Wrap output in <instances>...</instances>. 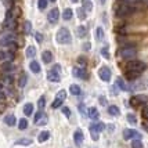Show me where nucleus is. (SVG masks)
<instances>
[{
	"instance_id": "nucleus-1",
	"label": "nucleus",
	"mask_w": 148,
	"mask_h": 148,
	"mask_svg": "<svg viewBox=\"0 0 148 148\" xmlns=\"http://www.w3.org/2000/svg\"><path fill=\"white\" fill-rule=\"evenodd\" d=\"M147 69V64L144 61H140V60H132L126 64V71L129 72H136V73H141Z\"/></svg>"
},
{
	"instance_id": "nucleus-2",
	"label": "nucleus",
	"mask_w": 148,
	"mask_h": 148,
	"mask_svg": "<svg viewBox=\"0 0 148 148\" xmlns=\"http://www.w3.org/2000/svg\"><path fill=\"white\" fill-rule=\"evenodd\" d=\"M56 39H57V42L60 45H68V43H71L72 40V36H71V32L66 29V28H60L57 31V35H56Z\"/></svg>"
},
{
	"instance_id": "nucleus-3",
	"label": "nucleus",
	"mask_w": 148,
	"mask_h": 148,
	"mask_svg": "<svg viewBox=\"0 0 148 148\" xmlns=\"http://www.w3.org/2000/svg\"><path fill=\"white\" fill-rule=\"evenodd\" d=\"M134 10L136 8L133 6H130V4H121V6L116 7L115 14H116V17H126V15L133 13Z\"/></svg>"
},
{
	"instance_id": "nucleus-4",
	"label": "nucleus",
	"mask_w": 148,
	"mask_h": 148,
	"mask_svg": "<svg viewBox=\"0 0 148 148\" xmlns=\"http://www.w3.org/2000/svg\"><path fill=\"white\" fill-rule=\"evenodd\" d=\"M136 56H137V50L134 46H126L121 50V57L125 60H134Z\"/></svg>"
},
{
	"instance_id": "nucleus-5",
	"label": "nucleus",
	"mask_w": 148,
	"mask_h": 148,
	"mask_svg": "<svg viewBox=\"0 0 148 148\" xmlns=\"http://www.w3.org/2000/svg\"><path fill=\"white\" fill-rule=\"evenodd\" d=\"M65 98H66V91H65V90H60L57 93V96H56V100L53 101L51 108H54V110L60 108V107L62 105V103L65 101Z\"/></svg>"
},
{
	"instance_id": "nucleus-6",
	"label": "nucleus",
	"mask_w": 148,
	"mask_h": 148,
	"mask_svg": "<svg viewBox=\"0 0 148 148\" xmlns=\"http://www.w3.org/2000/svg\"><path fill=\"white\" fill-rule=\"evenodd\" d=\"M14 43H15V35L14 33H6L0 38V46H3V47H10Z\"/></svg>"
},
{
	"instance_id": "nucleus-7",
	"label": "nucleus",
	"mask_w": 148,
	"mask_h": 148,
	"mask_svg": "<svg viewBox=\"0 0 148 148\" xmlns=\"http://www.w3.org/2000/svg\"><path fill=\"white\" fill-rule=\"evenodd\" d=\"M111 69L108 68V66H101L100 69H98V76H100V79L101 80H104V82H110L111 80Z\"/></svg>"
},
{
	"instance_id": "nucleus-8",
	"label": "nucleus",
	"mask_w": 148,
	"mask_h": 148,
	"mask_svg": "<svg viewBox=\"0 0 148 148\" xmlns=\"http://www.w3.org/2000/svg\"><path fill=\"white\" fill-rule=\"evenodd\" d=\"M15 25H17V22L13 18V13H11V10H8L6 14V19H4V26H6L7 29H14Z\"/></svg>"
},
{
	"instance_id": "nucleus-9",
	"label": "nucleus",
	"mask_w": 148,
	"mask_h": 148,
	"mask_svg": "<svg viewBox=\"0 0 148 148\" xmlns=\"http://www.w3.org/2000/svg\"><path fill=\"white\" fill-rule=\"evenodd\" d=\"M148 101V97L147 96H141V94H137V96L132 97L130 98V104L133 107H137V105H141V104H145Z\"/></svg>"
},
{
	"instance_id": "nucleus-10",
	"label": "nucleus",
	"mask_w": 148,
	"mask_h": 148,
	"mask_svg": "<svg viewBox=\"0 0 148 148\" xmlns=\"http://www.w3.org/2000/svg\"><path fill=\"white\" fill-rule=\"evenodd\" d=\"M33 122H35V125H38V126H43V125L47 123V116H46V114L43 111H39L38 114L35 115Z\"/></svg>"
},
{
	"instance_id": "nucleus-11",
	"label": "nucleus",
	"mask_w": 148,
	"mask_h": 148,
	"mask_svg": "<svg viewBox=\"0 0 148 148\" xmlns=\"http://www.w3.org/2000/svg\"><path fill=\"white\" fill-rule=\"evenodd\" d=\"M123 137L126 140H130V138H136V140H140L141 138V134L137 132V130H133V129H126L123 132Z\"/></svg>"
},
{
	"instance_id": "nucleus-12",
	"label": "nucleus",
	"mask_w": 148,
	"mask_h": 148,
	"mask_svg": "<svg viewBox=\"0 0 148 148\" xmlns=\"http://www.w3.org/2000/svg\"><path fill=\"white\" fill-rule=\"evenodd\" d=\"M47 18H49V22H50V24H57L58 19H60V10H58L57 7L53 8V10H50Z\"/></svg>"
},
{
	"instance_id": "nucleus-13",
	"label": "nucleus",
	"mask_w": 148,
	"mask_h": 148,
	"mask_svg": "<svg viewBox=\"0 0 148 148\" xmlns=\"http://www.w3.org/2000/svg\"><path fill=\"white\" fill-rule=\"evenodd\" d=\"M148 87V80L147 79H140L138 82L136 80V83H133V86L130 87V90H144Z\"/></svg>"
},
{
	"instance_id": "nucleus-14",
	"label": "nucleus",
	"mask_w": 148,
	"mask_h": 148,
	"mask_svg": "<svg viewBox=\"0 0 148 148\" xmlns=\"http://www.w3.org/2000/svg\"><path fill=\"white\" fill-rule=\"evenodd\" d=\"M47 80L49 82H53V83H57L61 80V76H60V73L56 72L54 69H50V71L47 72Z\"/></svg>"
},
{
	"instance_id": "nucleus-15",
	"label": "nucleus",
	"mask_w": 148,
	"mask_h": 148,
	"mask_svg": "<svg viewBox=\"0 0 148 148\" xmlns=\"http://www.w3.org/2000/svg\"><path fill=\"white\" fill-rule=\"evenodd\" d=\"M73 76L79 77V79H87V73H86V69H84V68H79V66H75V68H73Z\"/></svg>"
},
{
	"instance_id": "nucleus-16",
	"label": "nucleus",
	"mask_w": 148,
	"mask_h": 148,
	"mask_svg": "<svg viewBox=\"0 0 148 148\" xmlns=\"http://www.w3.org/2000/svg\"><path fill=\"white\" fill-rule=\"evenodd\" d=\"M83 138H84V136L82 133V130H76L73 133V140H75V144H76L77 147H80L83 144Z\"/></svg>"
},
{
	"instance_id": "nucleus-17",
	"label": "nucleus",
	"mask_w": 148,
	"mask_h": 148,
	"mask_svg": "<svg viewBox=\"0 0 148 148\" xmlns=\"http://www.w3.org/2000/svg\"><path fill=\"white\" fill-rule=\"evenodd\" d=\"M13 53H7L4 50H0V61H4V62H11L13 61Z\"/></svg>"
},
{
	"instance_id": "nucleus-18",
	"label": "nucleus",
	"mask_w": 148,
	"mask_h": 148,
	"mask_svg": "<svg viewBox=\"0 0 148 148\" xmlns=\"http://www.w3.org/2000/svg\"><path fill=\"white\" fill-rule=\"evenodd\" d=\"M105 129V125L101 122H98V123H91L90 125V132H96V133H101L103 130Z\"/></svg>"
},
{
	"instance_id": "nucleus-19",
	"label": "nucleus",
	"mask_w": 148,
	"mask_h": 148,
	"mask_svg": "<svg viewBox=\"0 0 148 148\" xmlns=\"http://www.w3.org/2000/svg\"><path fill=\"white\" fill-rule=\"evenodd\" d=\"M42 61H43V62H46V64L51 62V61H53V53L50 51V50H46V51H43V54H42Z\"/></svg>"
},
{
	"instance_id": "nucleus-20",
	"label": "nucleus",
	"mask_w": 148,
	"mask_h": 148,
	"mask_svg": "<svg viewBox=\"0 0 148 148\" xmlns=\"http://www.w3.org/2000/svg\"><path fill=\"white\" fill-rule=\"evenodd\" d=\"M29 68H31V71H32L33 73H39V72L42 71V66H40V64H39L38 61H31Z\"/></svg>"
},
{
	"instance_id": "nucleus-21",
	"label": "nucleus",
	"mask_w": 148,
	"mask_h": 148,
	"mask_svg": "<svg viewBox=\"0 0 148 148\" xmlns=\"http://www.w3.org/2000/svg\"><path fill=\"white\" fill-rule=\"evenodd\" d=\"M87 115H89V118H91L93 121H97V119H98V116H100V114H98V110L93 107V108H89Z\"/></svg>"
},
{
	"instance_id": "nucleus-22",
	"label": "nucleus",
	"mask_w": 148,
	"mask_h": 148,
	"mask_svg": "<svg viewBox=\"0 0 148 148\" xmlns=\"http://www.w3.org/2000/svg\"><path fill=\"white\" fill-rule=\"evenodd\" d=\"M116 84H118V87H119L121 90H125V91H126V90H130V87L126 83H125V80H123L122 77H118V79H116Z\"/></svg>"
},
{
	"instance_id": "nucleus-23",
	"label": "nucleus",
	"mask_w": 148,
	"mask_h": 148,
	"mask_svg": "<svg viewBox=\"0 0 148 148\" xmlns=\"http://www.w3.org/2000/svg\"><path fill=\"white\" fill-rule=\"evenodd\" d=\"M108 112H110V115H112V116L121 115V110H119L116 105H110V107H108Z\"/></svg>"
},
{
	"instance_id": "nucleus-24",
	"label": "nucleus",
	"mask_w": 148,
	"mask_h": 148,
	"mask_svg": "<svg viewBox=\"0 0 148 148\" xmlns=\"http://www.w3.org/2000/svg\"><path fill=\"white\" fill-rule=\"evenodd\" d=\"M35 54H36V49L33 47V46H28L25 50V56L28 58H33L35 57Z\"/></svg>"
},
{
	"instance_id": "nucleus-25",
	"label": "nucleus",
	"mask_w": 148,
	"mask_h": 148,
	"mask_svg": "<svg viewBox=\"0 0 148 148\" xmlns=\"http://www.w3.org/2000/svg\"><path fill=\"white\" fill-rule=\"evenodd\" d=\"M76 35L79 36V38H84L86 35H87V28L83 25H80V26H77V29H76Z\"/></svg>"
},
{
	"instance_id": "nucleus-26",
	"label": "nucleus",
	"mask_w": 148,
	"mask_h": 148,
	"mask_svg": "<svg viewBox=\"0 0 148 148\" xmlns=\"http://www.w3.org/2000/svg\"><path fill=\"white\" fill-rule=\"evenodd\" d=\"M32 112H33V104L26 103L25 105H24V114H25L26 116H29V115H32Z\"/></svg>"
},
{
	"instance_id": "nucleus-27",
	"label": "nucleus",
	"mask_w": 148,
	"mask_h": 148,
	"mask_svg": "<svg viewBox=\"0 0 148 148\" xmlns=\"http://www.w3.org/2000/svg\"><path fill=\"white\" fill-rule=\"evenodd\" d=\"M15 122H17V119H15V116L14 115H7L6 118H4V123L8 125V126H14Z\"/></svg>"
},
{
	"instance_id": "nucleus-28",
	"label": "nucleus",
	"mask_w": 148,
	"mask_h": 148,
	"mask_svg": "<svg viewBox=\"0 0 148 148\" xmlns=\"http://www.w3.org/2000/svg\"><path fill=\"white\" fill-rule=\"evenodd\" d=\"M72 17H73V11H72L71 8H65L64 13H62V18H64L65 21H69Z\"/></svg>"
},
{
	"instance_id": "nucleus-29",
	"label": "nucleus",
	"mask_w": 148,
	"mask_h": 148,
	"mask_svg": "<svg viewBox=\"0 0 148 148\" xmlns=\"http://www.w3.org/2000/svg\"><path fill=\"white\" fill-rule=\"evenodd\" d=\"M49 138H50V133H49V132H42L38 137L39 143H45V141H47Z\"/></svg>"
},
{
	"instance_id": "nucleus-30",
	"label": "nucleus",
	"mask_w": 148,
	"mask_h": 148,
	"mask_svg": "<svg viewBox=\"0 0 148 148\" xmlns=\"http://www.w3.org/2000/svg\"><path fill=\"white\" fill-rule=\"evenodd\" d=\"M69 91H71V94H73V96H79L80 94V87L77 84H71L69 86Z\"/></svg>"
},
{
	"instance_id": "nucleus-31",
	"label": "nucleus",
	"mask_w": 148,
	"mask_h": 148,
	"mask_svg": "<svg viewBox=\"0 0 148 148\" xmlns=\"http://www.w3.org/2000/svg\"><path fill=\"white\" fill-rule=\"evenodd\" d=\"M26 82H28V77H26V75H25V73H21L19 80H18V86H19V87H25Z\"/></svg>"
},
{
	"instance_id": "nucleus-32",
	"label": "nucleus",
	"mask_w": 148,
	"mask_h": 148,
	"mask_svg": "<svg viewBox=\"0 0 148 148\" xmlns=\"http://www.w3.org/2000/svg\"><path fill=\"white\" fill-rule=\"evenodd\" d=\"M17 145H31L32 144V140L31 138H21L18 141H15Z\"/></svg>"
},
{
	"instance_id": "nucleus-33",
	"label": "nucleus",
	"mask_w": 148,
	"mask_h": 148,
	"mask_svg": "<svg viewBox=\"0 0 148 148\" xmlns=\"http://www.w3.org/2000/svg\"><path fill=\"white\" fill-rule=\"evenodd\" d=\"M26 127H28V121H26L25 118L19 119V122H18V129H19V130H25Z\"/></svg>"
},
{
	"instance_id": "nucleus-34",
	"label": "nucleus",
	"mask_w": 148,
	"mask_h": 148,
	"mask_svg": "<svg viewBox=\"0 0 148 148\" xmlns=\"http://www.w3.org/2000/svg\"><path fill=\"white\" fill-rule=\"evenodd\" d=\"M32 31V24H31V21H25V24H24V32L26 35H29Z\"/></svg>"
},
{
	"instance_id": "nucleus-35",
	"label": "nucleus",
	"mask_w": 148,
	"mask_h": 148,
	"mask_svg": "<svg viewBox=\"0 0 148 148\" xmlns=\"http://www.w3.org/2000/svg\"><path fill=\"white\" fill-rule=\"evenodd\" d=\"M76 13H77V17H79L80 19H84V18H86V10H84V8L79 7V8L76 10Z\"/></svg>"
},
{
	"instance_id": "nucleus-36",
	"label": "nucleus",
	"mask_w": 148,
	"mask_h": 148,
	"mask_svg": "<svg viewBox=\"0 0 148 148\" xmlns=\"http://www.w3.org/2000/svg\"><path fill=\"white\" fill-rule=\"evenodd\" d=\"M96 35H97V40H103L104 39V29L101 28V26H98V28H97Z\"/></svg>"
},
{
	"instance_id": "nucleus-37",
	"label": "nucleus",
	"mask_w": 148,
	"mask_h": 148,
	"mask_svg": "<svg viewBox=\"0 0 148 148\" xmlns=\"http://www.w3.org/2000/svg\"><path fill=\"white\" fill-rule=\"evenodd\" d=\"M45 105H46V98L45 97H40V98H39V101H38V108L40 111H43Z\"/></svg>"
},
{
	"instance_id": "nucleus-38",
	"label": "nucleus",
	"mask_w": 148,
	"mask_h": 148,
	"mask_svg": "<svg viewBox=\"0 0 148 148\" xmlns=\"http://www.w3.org/2000/svg\"><path fill=\"white\" fill-rule=\"evenodd\" d=\"M127 121H129V123H132V125H136L137 123V118H136V115H133V114H127Z\"/></svg>"
},
{
	"instance_id": "nucleus-39",
	"label": "nucleus",
	"mask_w": 148,
	"mask_h": 148,
	"mask_svg": "<svg viewBox=\"0 0 148 148\" xmlns=\"http://www.w3.org/2000/svg\"><path fill=\"white\" fill-rule=\"evenodd\" d=\"M132 148H143L141 140H133L132 141Z\"/></svg>"
},
{
	"instance_id": "nucleus-40",
	"label": "nucleus",
	"mask_w": 148,
	"mask_h": 148,
	"mask_svg": "<svg viewBox=\"0 0 148 148\" xmlns=\"http://www.w3.org/2000/svg\"><path fill=\"white\" fill-rule=\"evenodd\" d=\"M140 75H141V73H136V72H129V73L126 75V77H127L129 80H133V79H136V77H140Z\"/></svg>"
},
{
	"instance_id": "nucleus-41",
	"label": "nucleus",
	"mask_w": 148,
	"mask_h": 148,
	"mask_svg": "<svg viewBox=\"0 0 148 148\" xmlns=\"http://www.w3.org/2000/svg\"><path fill=\"white\" fill-rule=\"evenodd\" d=\"M82 3H83V8L84 10H87V11H90L91 8H93V4H91L90 1H89V0H83V1H82Z\"/></svg>"
},
{
	"instance_id": "nucleus-42",
	"label": "nucleus",
	"mask_w": 148,
	"mask_h": 148,
	"mask_svg": "<svg viewBox=\"0 0 148 148\" xmlns=\"http://www.w3.org/2000/svg\"><path fill=\"white\" fill-rule=\"evenodd\" d=\"M38 6H39V8H40V10H45L46 7H47V0H39Z\"/></svg>"
},
{
	"instance_id": "nucleus-43",
	"label": "nucleus",
	"mask_w": 148,
	"mask_h": 148,
	"mask_svg": "<svg viewBox=\"0 0 148 148\" xmlns=\"http://www.w3.org/2000/svg\"><path fill=\"white\" fill-rule=\"evenodd\" d=\"M101 54H103L105 58H110V53H108V47H103L101 49Z\"/></svg>"
},
{
	"instance_id": "nucleus-44",
	"label": "nucleus",
	"mask_w": 148,
	"mask_h": 148,
	"mask_svg": "<svg viewBox=\"0 0 148 148\" xmlns=\"http://www.w3.org/2000/svg\"><path fill=\"white\" fill-rule=\"evenodd\" d=\"M141 115H143V118H144V119H148V107H144V108H143Z\"/></svg>"
},
{
	"instance_id": "nucleus-45",
	"label": "nucleus",
	"mask_w": 148,
	"mask_h": 148,
	"mask_svg": "<svg viewBox=\"0 0 148 148\" xmlns=\"http://www.w3.org/2000/svg\"><path fill=\"white\" fill-rule=\"evenodd\" d=\"M35 38H36V42H38V43H42V42H43V35H42V33H36V35H35Z\"/></svg>"
},
{
	"instance_id": "nucleus-46",
	"label": "nucleus",
	"mask_w": 148,
	"mask_h": 148,
	"mask_svg": "<svg viewBox=\"0 0 148 148\" xmlns=\"http://www.w3.org/2000/svg\"><path fill=\"white\" fill-rule=\"evenodd\" d=\"M121 1H123V4H130V6H134V3L137 1V0H121Z\"/></svg>"
},
{
	"instance_id": "nucleus-47",
	"label": "nucleus",
	"mask_w": 148,
	"mask_h": 148,
	"mask_svg": "<svg viewBox=\"0 0 148 148\" xmlns=\"http://www.w3.org/2000/svg\"><path fill=\"white\" fill-rule=\"evenodd\" d=\"M62 112H64L65 115H66V118H71V111H69V108L64 107V108H62Z\"/></svg>"
},
{
	"instance_id": "nucleus-48",
	"label": "nucleus",
	"mask_w": 148,
	"mask_h": 148,
	"mask_svg": "<svg viewBox=\"0 0 148 148\" xmlns=\"http://www.w3.org/2000/svg\"><path fill=\"white\" fill-rule=\"evenodd\" d=\"M53 69H54L56 72H58V73H60V72H61V66H60L58 64H56L54 66H53Z\"/></svg>"
},
{
	"instance_id": "nucleus-49",
	"label": "nucleus",
	"mask_w": 148,
	"mask_h": 148,
	"mask_svg": "<svg viewBox=\"0 0 148 148\" xmlns=\"http://www.w3.org/2000/svg\"><path fill=\"white\" fill-rule=\"evenodd\" d=\"M98 101H100V104L105 105V104H107V98H104V97H100V98H98Z\"/></svg>"
},
{
	"instance_id": "nucleus-50",
	"label": "nucleus",
	"mask_w": 148,
	"mask_h": 148,
	"mask_svg": "<svg viewBox=\"0 0 148 148\" xmlns=\"http://www.w3.org/2000/svg\"><path fill=\"white\" fill-rule=\"evenodd\" d=\"M79 111H80L82 114H86V108H84L83 104H80V105H79Z\"/></svg>"
},
{
	"instance_id": "nucleus-51",
	"label": "nucleus",
	"mask_w": 148,
	"mask_h": 148,
	"mask_svg": "<svg viewBox=\"0 0 148 148\" xmlns=\"http://www.w3.org/2000/svg\"><path fill=\"white\" fill-rule=\"evenodd\" d=\"M84 49H86V50H89V49H90V45H89V43H86V45H84Z\"/></svg>"
},
{
	"instance_id": "nucleus-52",
	"label": "nucleus",
	"mask_w": 148,
	"mask_h": 148,
	"mask_svg": "<svg viewBox=\"0 0 148 148\" xmlns=\"http://www.w3.org/2000/svg\"><path fill=\"white\" fill-rule=\"evenodd\" d=\"M71 1H72V3H76V1H77V0H71Z\"/></svg>"
},
{
	"instance_id": "nucleus-53",
	"label": "nucleus",
	"mask_w": 148,
	"mask_h": 148,
	"mask_svg": "<svg viewBox=\"0 0 148 148\" xmlns=\"http://www.w3.org/2000/svg\"><path fill=\"white\" fill-rule=\"evenodd\" d=\"M100 1H101V3H104V1H105V0H100Z\"/></svg>"
},
{
	"instance_id": "nucleus-54",
	"label": "nucleus",
	"mask_w": 148,
	"mask_h": 148,
	"mask_svg": "<svg viewBox=\"0 0 148 148\" xmlns=\"http://www.w3.org/2000/svg\"><path fill=\"white\" fill-rule=\"evenodd\" d=\"M50 1H51V3H54V1H56V0H50Z\"/></svg>"
}]
</instances>
